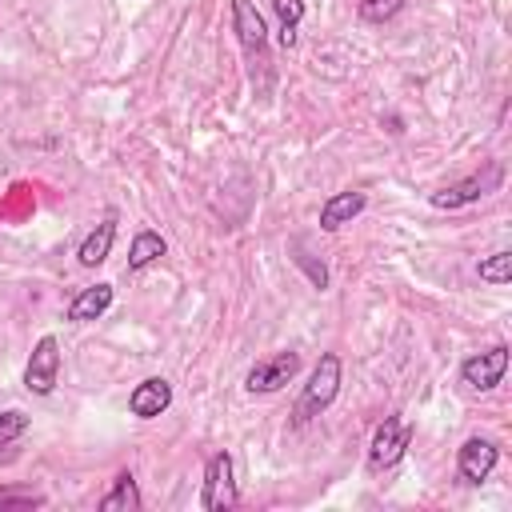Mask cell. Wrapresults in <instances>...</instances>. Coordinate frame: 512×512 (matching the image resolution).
<instances>
[{
	"instance_id": "obj_10",
	"label": "cell",
	"mask_w": 512,
	"mask_h": 512,
	"mask_svg": "<svg viewBox=\"0 0 512 512\" xmlns=\"http://www.w3.org/2000/svg\"><path fill=\"white\" fill-rule=\"evenodd\" d=\"M168 404H172V384H168L164 376H148V380H140V384L132 388V396H128V408H132V416H140V420L160 416Z\"/></svg>"
},
{
	"instance_id": "obj_2",
	"label": "cell",
	"mask_w": 512,
	"mask_h": 512,
	"mask_svg": "<svg viewBox=\"0 0 512 512\" xmlns=\"http://www.w3.org/2000/svg\"><path fill=\"white\" fill-rule=\"evenodd\" d=\"M300 372V352H272L264 360H256L244 376V388L252 396H268V392H280L284 384H292Z\"/></svg>"
},
{
	"instance_id": "obj_7",
	"label": "cell",
	"mask_w": 512,
	"mask_h": 512,
	"mask_svg": "<svg viewBox=\"0 0 512 512\" xmlns=\"http://www.w3.org/2000/svg\"><path fill=\"white\" fill-rule=\"evenodd\" d=\"M504 368H508V348L496 344L488 352H476L460 364V380L472 388V392H492L500 380H504Z\"/></svg>"
},
{
	"instance_id": "obj_14",
	"label": "cell",
	"mask_w": 512,
	"mask_h": 512,
	"mask_svg": "<svg viewBox=\"0 0 512 512\" xmlns=\"http://www.w3.org/2000/svg\"><path fill=\"white\" fill-rule=\"evenodd\" d=\"M144 500H140V488L132 480V472H120L112 480V488L100 496V512H136Z\"/></svg>"
},
{
	"instance_id": "obj_20",
	"label": "cell",
	"mask_w": 512,
	"mask_h": 512,
	"mask_svg": "<svg viewBox=\"0 0 512 512\" xmlns=\"http://www.w3.org/2000/svg\"><path fill=\"white\" fill-rule=\"evenodd\" d=\"M292 260L304 268V276L312 280V288H320V292L328 288V268H324V264H316V260L304 252V244H292Z\"/></svg>"
},
{
	"instance_id": "obj_6",
	"label": "cell",
	"mask_w": 512,
	"mask_h": 512,
	"mask_svg": "<svg viewBox=\"0 0 512 512\" xmlns=\"http://www.w3.org/2000/svg\"><path fill=\"white\" fill-rule=\"evenodd\" d=\"M56 372H60V344L56 336H40L24 368V388L36 396H48L56 388Z\"/></svg>"
},
{
	"instance_id": "obj_4",
	"label": "cell",
	"mask_w": 512,
	"mask_h": 512,
	"mask_svg": "<svg viewBox=\"0 0 512 512\" xmlns=\"http://www.w3.org/2000/svg\"><path fill=\"white\" fill-rule=\"evenodd\" d=\"M232 28H236V40H240L244 56L252 60V68L268 64V24L252 0H232Z\"/></svg>"
},
{
	"instance_id": "obj_8",
	"label": "cell",
	"mask_w": 512,
	"mask_h": 512,
	"mask_svg": "<svg viewBox=\"0 0 512 512\" xmlns=\"http://www.w3.org/2000/svg\"><path fill=\"white\" fill-rule=\"evenodd\" d=\"M496 460H500V448H496L492 440H484V436H468V440L460 444V452H456L460 480H468V484L488 480L492 468H496Z\"/></svg>"
},
{
	"instance_id": "obj_19",
	"label": "cell",
	"mask_w": 512,
	"mask_h": 512,
	"mask_svg": "<svg viewBox=\"0 0 512 512\" xmlns=\"http://www.w3.org/2000/svg\"><path fill=\"white\" fill-rule=\"evenodd\" d=\"M28 432V416L20 412V408H4L0 412V448H8L16 436H24Z\"/></svg>"
},
{
	"instance_id": "obj_16",
	"label": "cell",
	"mask_w": 512,
	"mask_h": 512,
	"mask_svg": "<svg viewBox=\"0 0 512 512\" xmlns=\"http://www.w3.org/2000/svg\"><path fill=\"white\" fill-rule=\"evenodd\" d=\"M276 16H280V44L292 48L296 44V28L304 20V0H272Z\"/></svg>"
},
{
	"instance_id": "obj_12",
	"label": "cell",
	"mask_w": 512,
	"mask_h": 512,
	"mask_svg": "<svg viewBox=\"0 0 512 512\" xmlns=\"http://www.w3.org/2000/svg\"><path fill=\"white\" fill-rule=\"evenodd\" d=\"M112 240H116V216H104V220L84 236V244L76 248L80 268H96V264H104L108 252H112Z\"/></svg>"
},
{
	"instance_id": "obj_11",
	"label": "cell",
	"mask_w": 512,
	"mask_h": 512,
	"mask_svg": "<svg viewBox=\"0 0 512 512\" xmlns=\"http://www.w3.org/2000/svg\"><path fill=\"white\" fill-rule=\"evenodd\" d=\"M364 192H332L324 204H320V228L324 232H336V228H344V224H352L360 212H364Z\"/></svg>"
},
{
	"instance_id": "obj_18",
	"label": "cell",
	"mask_w": 512,
	"mask_h": 512,
	"mask_svg": "<svg viewBox=\"0 0 512 512\" xmlns=\"http://www.w3.org/2000/svg\"><path fill=\"white\" fill-rule=\"evenodd\" d=\"M400 8H404V0H360V20L384 24V20H392Z\"/></svg>"
},
{
	"instance_id": "obj_17",
	"label": "cell",
	"mask_w": 512,
	"mask_h": 512,
	"mask_svg": "<svg viewBox=\"0 0 512 512\" xmlns=\"http://www.w3.org/2000/svg\"><path fill=\"white\" fill-rule=\"evenodd\" d=\"M476 276L484 284H508L512 280V252H492L476 264Z\"/></svg>"
},
{
	"instance_id": "obj_3",
	"label": "cell",
	"mask_w": 512,
	"mask_h": 512,
	"mask_svg": "<svg viewBox=\"0 0 512 512\" xmlns=\"http://www.w3.org/2000/svg\"><path fill=\"white\" fill-rule=\"evenodd\" d=\"M236 480H232V456L228 452H212L208 468H204V492H200V508L204 512H228L236 508Z\"/></svg>"
},
{
	"instance_id": "obj_21",
	"label": "cell",
	"mask_w": 512,
	"mask_h": 512,
	"mask_svg": "<svg viewBox=\"0 0 512 512\" xmlns=\"http://www.w3.org/2000/svg\"><path fill=\"white\" fill-rule=\"evenodd\" d=\"M0 504H20V508H28V504H44V500L32 496V492H0Z\"/></svg>"
},
{
	"instance_id": "obj_15",
	"label": "cell",
	"mask_w": 512,
	"mask_h": 512,
	"mask_svg": "<svg viewBox=\"0 0 512 512\" xmlns=\"http://www.w3.org/2000/svg\"><path fill=\"white\" fill-rule=\"evenodd\" d=\"M164 252H168L164 236H160V232H152V228H144V232H136V236H132V248H128V268H132V272H140V268L156 264Z\"/></svg>"
},
{
	"instance_id": "obj_9",
	"label": "cell",
	"mask_w": 512,
	"mask_h": 512,
	"mask_svg": "<svg viewBox=\"0 0 512 512\" xmlns=\"http://www.w3.org/2000/svg\"><path fill=\"white\" fill-rule=\"evenodd\" d=\"M496 180H500V168H492L488 176H468V180H460V184H448V188L432 192L428 204H432V208H448V212H452V208H464V204L480 200Z\"/></svg>"
},
{
	"instance_id": "obj_5",
	"label": "cell",
	"mask_w": 512,
	"mask_h": 512,
	"mask_svg": "<svg viewBox=\"0 0 512 512\" xmlns=\"http://www.w3.org/2000/svg\"><path fill=\"white\" fill-rule=\"evenodd\" d=\"M408 440H412V424H408L400 412H396V416H384V424L376 428V436H372V444H368V468H372V472L392 468V464L404 456Z\"/></svg>"
},
{
	"instance_id": "obj_1",
	"label": "cell",
	"mask_w": 512,
	"mask_h": 512,
	"mask_svg": "<svg viewBox=\"0 0 512 512\" xmlns=\"http://www.w3.org/2000/svg\"><path fill=\"white\" fill-rule=\"evenodd\" d=\"M336 392H340V356H336V352H324V356L316 360V368H312V376H308L300 400H296V420L320 416V412L336 400Z\"/></svg>"
},
{
	"instance_id": "obj_13",
	"label": "cell",
	"mask_w": 512,
	"mask_h": 512,
	"mask_svg": "<svg viewBox=\"0 0 512 512\" xmlns=\"http://www.w3.org/2000/svg\"><path fill=\"white\" fill-rule=\"evenodd\" d=\"M112 308V284H92V288H84L72 304H68V320H76V324H84V320H96V316H104Z\"/></svg>"
}]
</instances>
